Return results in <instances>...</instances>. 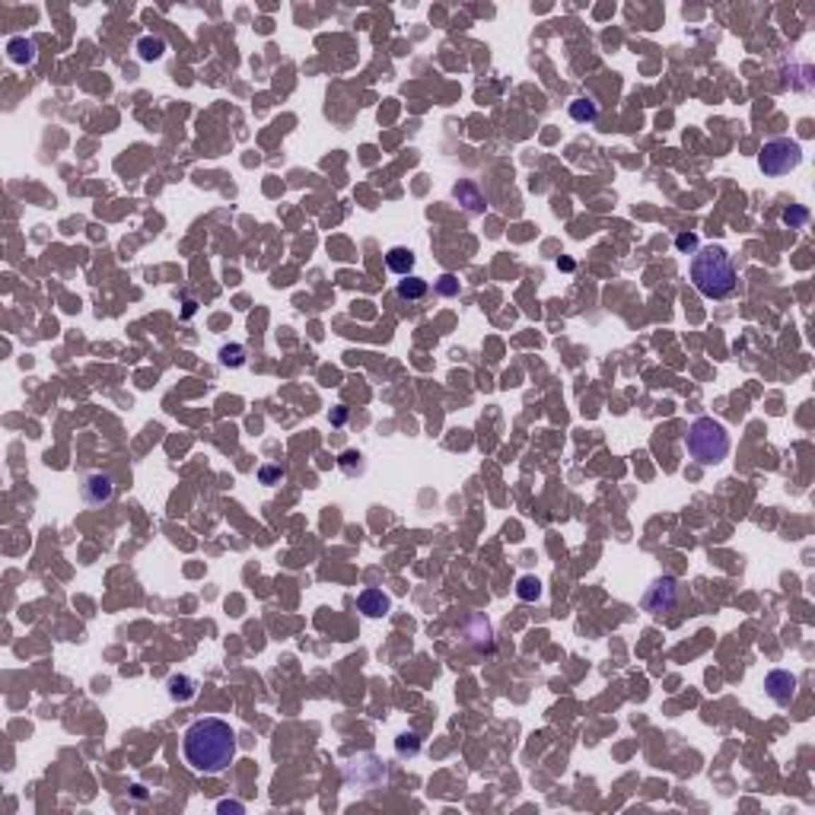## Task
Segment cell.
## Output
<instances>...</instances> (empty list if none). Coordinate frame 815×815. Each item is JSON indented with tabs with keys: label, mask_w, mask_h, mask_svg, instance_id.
Returning <instances> with one entry per match:
<instances>
[{
	"label": "cell",
	"mask_w": 815,
	"mask_h": 815,
	"mask_svg": "<svg viewBox=\"0 0 815 815\" xmlns=\"http://www.w3.org/2000/svg\"><path fill=\"white\" fill-rule=\"evenodd\" d=\"M7 52H10V61H13V64H33V61H35V42L33 39H10Z\"/></svg>",
	"instance_id": "obj_12"
},
{
	"label": "cell",
	"mask_w": 815,
	"mask_h": 815,
	"mask_svg": "<svg viewBox=\"0 0 815 815\" xmlns=\"http://www.w3.org/2000/svg\"><path fill=\"white\" fill-rule=\"evenodd\" d=\"M344 421H347V408H344V404H338V408L332 411V424H334V427H341Z\"/></svg>",
	"instance_id": "obj_24"
},
{
	"label": "cell",
	"mask_w": 815,
	"mask_h": 815,
	"mask_svg": "<svg viewBox=\"0 0 815 815\" xmlns=\"http://www.w3.org/2000/svg\"><path fill=\"white\" fill-rule=\"evenodd\" d=\"M780 220L790 226V230H802V226H806V220H809V211H806V207H799V204H790L787 211H783Z\"/></svg>",
	"instance_id": "obj_18"
},
{
	"label": "cell",
	"mask_w": 815,
	"mask_h": 815,
	"mask_svg": "<svg viewBox=\"0 0 815 815\" xmlns=\"http://www.w3.org/2000/svg\"><path fill=\"white\" fill-rule=\"evenodd\" d=\"M570 118L573 122H596L599 118V105L592 96H580L570 102Z\"/></svg>",
	"instance_id": "obj_13"
},
{
	"label": "cell",
	"mask_w": 815,
	"mask_h": 815,
	"mask_svg": "<svg viewBox=\"0 0 815 815\" xmlns=\"http://www.w3.org/2000/svg\"><path fill=\"white\" fill-rule=\"evenodd\" d=\"M169 694H172L175 700L194 698V681L188 679V675H175V679H169Z\"/></svg>",
	"instance_id": "obj_17"
},
{
	"label": "cell",
	"mask_w": 815,
	"mask_h": 815,
	"mask_svg": "<svg viewBox=\"0 0 815 815\" xmlns=\"http://www.w3.org/2000/svg\"><path fill=\"white\" fill-rule=\"evenodd\" d=\"M220 363L230 366V370L245 366V347L242 344H223V347H220Z\"/></svg>",
	"instance_id": "obj_15"
},
{
	"label": "cell",
	"mask_w": 815,
	"mask_h": 815,
	"mask_svg": "<svg viewBox=\"0 0 815 815\" xmlns=\"http://www.w3.org/2000/svg\"><path fill=\"white\" fill-rule=\"evenodd\" d=\"M385 264H389L392 274L408 277V274L414 271V252H411V249H404V245H395V249L385 252Z\"/></svg>",
	"instance_id": "obj_9"
},
{
	"label": "cell",
	"mask_w": 815,
	"mask_h": 815,
	"mask_svg": "<svg viewBox=\"0 0 815 815\" xmlns=\"http://www.w3.org/2000/svg\"><path fill=\"white\" fill-rule=\"evenodd\" d=\"M357 609L363 611L366 618H385L392 611V599L385 596L382 590H373L370 586V590H363L357 596Z\"/></svg>",
	"instance_id": "obj_8"
},
{
	"label": "cell",
	"mask_w": 815,
	"mask_h": 815,
	"mask_svg": "<svg viewBox=\"0 0 815 815\" xmlns=\"http://www.w3.org/2000/svg\"><path fill=\"white\" fill-rule=\"evenodd\" d=\"M182 751H185V761L194 770H201V774H220L236 758V732L220 717L194 720L185 729V736H182Z\"/></svg>",
	"instance_id": "obj_1"
},
{
	"label": "cell",
	"mask_w": 815,
	"mask_h": 815,
	"mask_svg": "<svg viewBox=\"0 0 815 815\" xmlns=\"http://www.w3.org/2000/svg\"><path fill=\"white\" fill-rule=\"evenodd\" d=\"M427 290H430V283L424 281V277H414V274H408L404 281H398V296L401 300H408V303H418V300H424L427 296Z\"/></svg>",
	"instance_id": "obj_11"
},
{
	"label": "cell",
	"mask_w": 815,
	"mask_h": 815,
	"mask_svg": "<svg viewBox=\"0 0 815 815\" xmlns=\"http://www.w3.org/2000/svg\"><path fill=\"white\" fill-rule=\"evenodd\" d=\"M675 605H679V583H675V577L653 580V583L647 586V592H643V611L653 618L669 615Z\"/></svg>",
	"instance_id": "obj_5"
},
{
	"label": "cell",
	"mask_w": 815,
	"mask_h": 815,
	"mask_svg": "<svg viewBox=\"0 0 815 815\" xmlns=\"http://www.w3.org/2000/svg\"><path fill=\"white\" fill-rule=\"evenodd\" d=\"M220 812H242V802H220Z\"/></svg>",
	"instance_id": "obj_25"
},
{
	"label": "cell",
	"mask_w": 815,
	"mask_h": 815,
	"mask_svg": "<svg viewBox=\"0 0 815 815\" xmlns=\"http://www.w3.org/2000/svg\"><path fill=\"white\" fill-rule=\"evenodd\" d=\"M137 52H141V61H156V58H163V52H166V42L156 39V35H143V39L137 42Z\"/></svg>",
	"instance_id": "obj_14"
},
{
	"label": "cell",
	"mask_w": 815,
	"mask_h": 815,
	"mask_svg": "<svg viewBox=\"0 0 815 815\" xmlns=\"http://www.w3.org/2000/svg\"><path fill=\"white\" fill-rule=\"evenodd\" d=\"M341 469H344L347 475H357V471L363 469V462H360V452H344V456H341Z\"/></svg>",
	"instance_id": "obj_21"
},
{
	"label": "cell",
	"mask_w": 815,
	"mask_h": 815,
	"mask_svg": "<svg viewBox=\"0 0 815 815\" xmlns=\"http://www.w3.org/2000/svg\"><path fill=\"white\" fill-rule=\"evenodd\" d=\"M799 163H802V147L799 141H790V137H774V141H768L758 150V166H761L764 175H787Z\"/></svg>",
	"instance_id": "obj_4"
},
{
	"label": "cell",
	"mask_w": 815,
	"mask_h": 815,
	"mask_svg": "<svg viewBox=\"0 0 815 815\" xmlns=\"http://www.w3.org/2000/svg\"><path fill=\"white\" fill-rule=\"evenodd\" d=\"M283 478H287V471L281 469V465H262L258 469V481L268 484V488H274V484H281Z\"/></svg>",
	"instance_id": "obj_19"
},
{
	"label": "cell",
	"mask_w": 815,
	"mask_h": 815,
	"mask_svg": "<svg viewBox=\"0 0 815 815\" xmlns=\"http://www.w3.org/2000/svg\"><path fill=\"white\" fill-rule=\"evenodd\" d=\"M516 596H520L522 602H535V599H541L539 577H520V583H516Z\"/></svg>",
	"instance_id": "obj_16"
},
{
	"label": "cell",
	"mask_w": 815,
	"mask_h": 815,
	"mask_svg": "<svg viewBox=\"0 0 815 815\" xmlns=\"http://www.w3.org/2000/svg\"><path fill=\"white\" fill-rule=\"evenodd\" d=\"M764 691H768V698L774 704L790 707L796 698V675L787 672V669H774V672L764 675Z\"/></svg>",
	"instance_id": "obj_6"
},
{
	"label": "cell",
	"mask_w": 815,
	"mask_h": 815,
	"mask_svg": "<svg viewBox=\"0 0 815 815\" xmlns=\"http://www.w3.org/2000/svg\"><path fill=\"white\" fill-rule=\"evenodd\" d=\"M80 494H83V500L90 503V507H102V503H109L112 497H115V481H112V475L93 471V475L83 478V488H80Z\"/></svg>",
	"instance_id": "obj_7"
},
{
	"label": "cell",
	"mask_w": 815,
	"mask_h": 815,
	"mask_svg": "<svg viewBox=\"0 0 815 815\" xmlns=\"http://www.w3.org/2000/svg\"><path fill=\"white\" fill-rule=\"evenodd\" d=\"M688 456L700 465H717L729 456V433L720 421L713 418H698L685 433Z\"/></svg>",
	"instance_id": "obj_3"
},
{
	"label": "cell",
	"mask_w": 815,
	"mask_h": 815,
	"mask_svg": "<svg viewBox=\"0 0 815 815\" xmlns=\"http://www.w3.org/2000/svg\"><path fill=\"white\" fill-rule=\"evenodd\" d=\"M437 290H440L443 296H456V293H459V281H456L452 274H443V277L437 281Z\"/></svg>",
	"instance_id": "obj_22"
},
{
	"label": "cell",
	"mask_w": 815,
	"mask_h": 815,
	"mask_svg": "<svg viewBox=\"0 0 815 815\" xmlns=\"http://www.w3.org/2000/svg\"><path fill=\"white\" fill-rule=\"evenodd\" d=\"M736 264L726 255V249L720 245H707V249H698L691 258V283L698 287L700 296L707 300H726V296L736 293Z\"/></svg>",
	"instance_id": "obj_2"
},
{
	"label": "cell",
	"mask_w": 815,
	"mask_h": 815,
	"mask_svg": "<svg viewBox=\"0 0 815 815\" xmlns=\"http://www.w3.org/2000/svg\"><path fill=\"white\" fill-rule=\"evenodd\" d=\"M418 749H421V742H418V736H398V755H418Z\"/></svg>",
	"instance_id": "obj_20"
},
{
	"label": "cell",
	"mask_w": 815,
	"mask_h": 815,
	"mask_svg": "<svg viewBox=\"0 0 815 815\" xmlns=\"http://www.w3.org/2000/svg\"><path fill=\"white\" fill-rule=\"evenodd\" d=\"M675 245H679L681 252H698V236H694V233H679V236H675Z\"/></svg>",
	"instance_id": "obj_23"
},
{
	"label": "cell",
	"mask_w": 815,
	"mask_h": 815,
	"mask_svg": "<svg viewBox=\"0 0 815 815\" xmlns=\"http://www.w3.org/2000/svg\"><path fill=\"white\" fill-rule=\"evenodd\" d=\"M456 198L462 201V204H465V211H469V213H481L484 207H488V201H484V194L478 192V188L471 185V182H459V185H456Z\"/></svg>",
	"instance_id": "obj_10"
}]
</instances>
